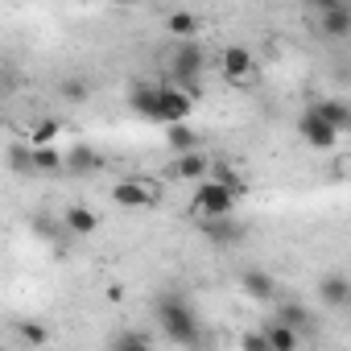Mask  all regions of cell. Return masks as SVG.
Instances as JSON below:
<instances>
[{
  "label": "cell",
  "instance_id": "1",
  "mask_svg": "<svg viewBox=\"0 0 351 351\" xmlns=\"http://www.w3.org/2000/svg\"><path fill=\"white\" fill-rule=\"evenodd\" d=\"M153 314H157V326L165 330L169 343H178V347H195V343H199V314L191 310L186 298L161 293V298L153 302Z\"/></svg>",
  "mask_w": 351,
  "mask_h": 351
},
{
  "label": "cell",
  "instance_id": "2",
  "mask_svg": "<svg viewBox=\"0 0 351 351\" xmlns=\"http://www.w3.org/2000/svg\"><path fill=\"white\" fill-rule=\"evenodd\" d=\"M195 211L207 215V219H223V215L236 211V195H232L223 182L207 178V182H199V191H195Z\"/></svg>",
  "mask_w": 351,
  "mask_h": 351
},
{
  "label": "cell",
  "instance_id": "3",
  "mask_svg": "<svg viewBox=\"0 0 351 351\" xmlns=\"http://www.w3.org/2000/svg\"><path fill=\"white\" fill-rule=\"evenodd\" d=\"M191 108H195V99H191V91L186 87H157V116H153V124H186V116H191Z\"/></svg>",
  "mask_w": 351,
  "mask_h": 351
},
{
  "label": "cell",
  "instance_id": "4",
  "mask_svg": "<svg viewBox=\"0 0 351 351\" xmlns=\"http://www.w3.org/2000/svg\"><path fill=\"white\" fill-rule=\"evenodd\" d=\"M112 199H116V207H124V211H141V207H157L161 191H157V186H149V182L124 178V182H116V186H112Z\"/></svg>",
  "mask_w": 351,
  "mask_h": 351
},
{
  "label": "cell",
  "instance_id": "5",
  "mask_svg": "<svg viewBox=\"0 0 351 351\" xmlns=\"http://www.w3.org/2000/svg\"><path fill=\"white\" fill-rule=\"evenodd\" d=\"M298 132H302V141H306L310 149H318V153L335 149V145H339V136H343V132H335L326 120H318V116H314V108H306V112H302V120H298Z\"/></svg>",
  "mask_w": 351,
  "mask_h": 351
},
{
  "label": "cell",
  "instance_id": "6",
  "mask_svg": "<svg viewBox=\"0 0 351 351\" xmlns=\"http://www.w3.org/2000/svg\"><path fill=\"white\" fill-rule=\"evenodd\" d=\"M318 34H326V38H347L351 34V9L343 5V0H322L318 5Z\"/></svg>",
  "mask_w": 351,
  "mask_h": 351
},
{
  "label": "cell",
  "instance_id": "7",
  "mask_svg": "<svg viewBox=\"0 0 351 351\" xmlns=\"http://www.w3.org/2000/svg\"><path fill=\"white\" fill-rule=\"evenodd\" d=\"M203 50H199V42H182L178 50H173V79L178 83H191V79H199L203 75Z\"/></svg>",
  "mask_w": 351,
  "mask_h": 351
},
{
  "label": "cell",
  "instance_id": "8",
  "mask_svg": "<svg viewBox=\"0 0 351 351\" xmlns=\"http://www.w3.org/2000/svg\"><path fill=\"white\" fill-rule=\"evenodd\" d=\"M252 50H244V46H228L223 54H219V71H223V79H232V83H244V79H252Z\"/></svg>",
  "mask_w": 351,
  "mask_h": 351
},
{
  "label": "cell",
  "instance_id": "9",
  "mask_svg": "<svg viewBox=\"0 0 351 351\" xmlns=\"http://www.w3.org/2000/svg\"><path fill=\"white\" fill-rule=\"evenodd\" d=\"M347 298H351V281H347L343 273H330V277L318 281V302H322L326 310H343Z\"/></svg>",
  "mask_w": 351,
  "mask_h": 351
},
{
  "label": "cell",
  "instance_id": "10",
  "mask_svg": "<svg viewBox=\"0 0 351 351\" xmlns=\"http://www.w3.org/2000/svg\"><path fill=\"white\" fill-rule=\"evenodd\" d=\"M310 108H314V116L326 120L335 132H347V128H351V108H347V99H318V104H310Z\"/></svg>",
  "mask_w": 351,
  "mask_h": 351
},
{
  "label": "cell",
  "instance_id": "11",
  "mask_svg": "<svg viewBox=\"0 0 351 351\" xmlns=\"http://www.w3.org/2000/svg\"><path fill=\"white\" fill-rule=\"evenodd\" d=\"M273 322H281V326H289V330H293V335L302 339V335L310 330V310H306L302 302H293V298H285V302L277 306V318H273Z\"/></svg>",
  "mask_w": 351,
  "mask_h": 351
},
{
  "label": "cell",
  "instance_id": "12",
  "mask_svg": "<svg viewBox=\"0 0 351 351\" xmlns=\"http://www.w3.org/2000/svg\"><path fill=\"white\" fill-rule=\"evenodd\" d=\"M62 228H66L71 236H91V232L99 228V215H95L91 207L75 203V207H66V215H62Z\"/></svg>",
  "mask_w": 351,
  "mask_h": 351
},
{
  "label": "cell",
  "instance_id": "13",
  "mask_svg": "<svg viewBox=\"0 0 351 351\" xmlns=\"http://www.w3.org/2000/svg\"><path fill=\"white\" fill-rule=\"evenodd\" d=\"M240 285H244V293L256 298V302H273V298H277V281H273L265 269H248V273L240 277Z\"/></svg>",
  "mask_w": 351,
  "mask_h": 351
},
{
  "label": "cell",
  "instance_id": "14",
  "mask_svg": "<svg viewBox=\"0 0 351 351\" xmlns=\"http://www.w3.org/2000/svg\"><path fill=\"white\" fill-rule=\"evenodd\" d=\"M99 165H104V157L87 145H79L75 153H62V169H71V173H95Z\"/></svg>",
  "mask_w": 351,
  "mask_h": 351
},
{
  "label": "cell",
  "instance_id": "15",
  "mask_svg": "<svg viewBox=\"0 0 351 351\" xmlns=\"http://www.w3.org/2000/svg\"><path fill=\"white\" fill-rule=\"evenodd\" d=\"M165 145L173 149V153H195L199 149V132L191 128V124H169V132H165Z\"/></svg>",
  "mask_w": 351,
  "mask_h": 351
},
{
  "label": "cell",
  "instance_id": "16",
  "mask_svg": "<svg viewBox=\"0 0 351 351\" xmlns=\"http://www.w3.org/2000/svg\"><path fill=\"white\" fill-rule=\"evenodd\" d=\"M261 335H265V343H269V351H298V335L289 330V326H281V322H269V326H261Z\"/></svg>",
  "mask_w": 351,
  "mask_h": 351
},
{
  "label": "cell",
  "instance_id": "17",
  "mask_svg": "<svg viewBox=\"0 0 351 351\" xmlns=\"http://www.w3.org/2000/svg\"><path fill=\"white\" fill-rule=\"evenodd\" d=\"M165 29H169V34H178L182 42H195V34H199V17L186 13V9H178V13H169V17H165Z\"/></svg>",
  "mask_w": 351,
  "mask_h": 351
},
{
  "label": "cell",
  "instance_id": "18",
  "mask_svg": "<svg viewBox=\"0 0 351 351\" xmlns=\"http://www.w3.org/2000/svg\"><path fill=\"white\" fill-rule=\"evenodd\" d=\"M211 169V161L195 149V153H182L178 161H173V173H178V178H203V173Z\"/></svg>",
  "mask_w": 351,
  "mask_h": 351
},
{
  "label": "cell",
  "instance_id": "19",
  "mask_svg": "<svg viewBox=\"0 0 351 351\" xmlns=\"http://www.w3.org/2000/svg\"><path fill=\"white\" fill-rule=\"evenodd\" d=\"M29 169L38 173H62V153L50 145V149H29Z\"/></svg>",
  "mask_w": 351,
  "mask_h": 351
},
{
  "label": "cell",
  "instance_id": "20",
  "mask_svg": "<svg viewBox=\"0 0 351 351\" xmlns=\"http://www.w3.org/2000/svg\"><path fill=\"white\" fill-rule=\"evenodd\" d=\"M203 232H207L211 240H223V244H232V240H240V236H244V228H240L232 215H223V219H207V223H203Z\"/></svg>",
  "mask_w": 351,
  "mask_h": 351
},
{
  "label": "cell",
  "instance_id": "21",
  "mask_svg": "<svg viewBox=\"0 0 351 351\" xmlns=\"http://www.w3.org/2000/svg\"><path fill=\"white\" fill-rule=\"evenodd\" d=\"M128 104H132V112H136V116L153 120V116H157V87H136V91L128 95Z\"/></svg>",
  "mask_w": 351,
  "mask_h": 351
},
{
  "label": "cell",
  "instance_id": "22",
  "mask_svg": "<svg viewBox=\"0 0 351 351\" xmlns=\"http://www.w3.org/2000/svg\"><path fill=\"white\" fill-rule=\"evenodd\" d=\"M17 335H21V343H29V347H46V343H50V330H46L38 318H21V322H17Z\"/></svg>",
  "mask_w": 351,
  "mask_h": 351
},
{
  "label": "cell",
  "instance_id": "23",
  "mask_svg": "<svg viewBox=\"0 0 351 351\" xmlns=\"http://www.w3.org/2000/svg\"><path fill=\"white\" fill-rule=\"evenodd\" d=\"M112 351H153V343H149V335H141V330H120V335L112 339Z\"/></svg>",
  "mask_w": 351,
  "mask_h": 351
},
{
  "label": "cell",
  "instance_id": "24",
  "mask_svg": "<svg viewBox=\"0 0 351 351\" xmlns=\"http://www.w3.org/2000/svg\"><path fill=\"white\" fill-rule=\"evenodd\" d=\"M58 132H62L58 120H42V124L34 128V149H50V145L58 141Z\"/></svg>",
  "mask_w": 351,
  "mask_h": 351
},
{
  "label": "cell",
  "instance_id": "25",
  "mask_svg": "<svg viewBox=\"0 0 351 351\" xmlns=\"http://www.w3.org/2000/svg\"><path fill=\"white\" fill-rule=\"evenodd\" d=\"M87 95H91V83H87V79H66V83H62V99H66V104H83Z\"/></svg>",
  "mask_w": 351,
  "mask_h": 351
},
{
  "label": "cell",
  "instance_id": "26",
  "mask_svg": "<svg viewBox=\"0 0 351 351\" xmlns=\"http://www.w3.org/2000/svg\"><path fill=\"white\" fill-rule=\"evenodd\" d=\"M240 351H269V343H265L261 330H248V335L240 339Z\"/></svg>",
  "mask_w": 351,
  "mask_h": 351
}]
</instances>
